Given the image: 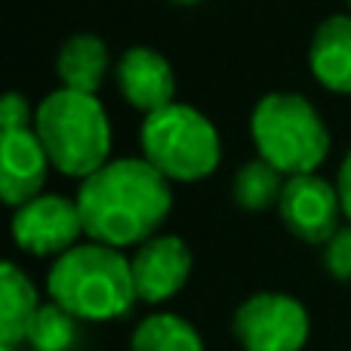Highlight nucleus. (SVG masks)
Listing matches in <instances>:
<instances>
[{
  "label": "nucleus",
  "instance_id": "1",
  "mask_svg": "<svg viewBox=\"0 0 351 351\" xmlns=\"http://www.w3.org/2000/svg\"><path fill=\"white\" fill-rule=\"evenodd\" d=\"M74 200L90 241L117 250L139 247L173 213V182L145 158H117L80 179Z\"/></svg>",
  "mask_w": 351,
  "mask_h": 351
},
{
  "label": "nucleus",
  "instance_id": "2",
  "mask_svg": "<svg viewBox=\"0 0 351 351\" xmlns=\"http://www.w3.org/2000/svg\"><path fill=\"white\" fill-rule=\"evenodd\" d=\"M47 290L49 299L77 321H117L139 302L130 259L117 247L99 241L74 243L56 256Z\"/></svg>",
  "mask_w": 351,
  "mask_h": 351
},
{
  "label": "nucleus",
  "instance_id": "3",
  "mask_svg": "<svg viewBox=\"0 0 351 351\" xmlns=\"http://www.w3.org/2000/svg\"><path fill=\"white\" fill-rule=\"evenodd\" d=\"M34 133L62 176L86 179L111 158V121L96 96L59 86L34 108Z\"/></svg>",
  "mask_w": 351,
  "mask_h": 351
},
{
  "label": "nucleus",
  "instance_id": "4",
  "mask_svg": "<svg viewBox=\"0 0 351 351\" xmlns=\"http://www.w3.org/2000/svg\"><path fill=\"white\" fill-rule=\"evenodd\" d=\"M250 136L259 158L284 176L317 173L333 145L321 111L299 93L262 96L250 114Z\"/></svg>",
  "mask_w": 351,
  "mask_h": 351
},
{
  "label": "nucleus",
  "instance_id": "5",
  "mask_svg": "<svg viewBox=\"0 0 351 351\" xmlns=\"http://www.w3.org/2000/svg\"><path fill=\"white\" fill-rule=\"evenodd\" d=\"M139 145L142 158L170 182H200L222 160V139L213 121L182 102L145 114Z\"/></svg>",
  "mask_w": 351,
  "mask_h": 351
},
{
  "label": "nucleus",
  "instance_id": "6",
  "mask_svg": "<svg viewBox=\"0 0 351 351\" xmlns=\"http://www.w3.org/2000/svg\"><path fill=\"white\" fill-rule=\"evenodd\" d=\"M231 333L243 351H302L311 336V317L296 296L268 290L237 305Z\"/></svg>",
  "mask_w": 351,
  "mask_h": 351
},
{
  "label": "nucleus",
  "instance_id": "7",
  "mask_svg": "<svg viewBox=\"0 0 351 351\" xmlns=\"http://www.w3.org/2000/svg\"><path fill=\"white\" fill-rule=\"evenodd\" d=\"M278 213L287 231L305 243H327L342 228V216H346L339 185L321 179L317 173L287 176Z\"/></svg>",
  "mask_w": 351,
  "mask_h": 351
},
{
  "label": "nucleus",
  "instance_id": "8",
  "mask_svg": "<svg viewBox=\"0 0 351 351\" xmlns=\"http://www.w3.org/2000/svg\"><path fill=\"white\" fill-rule=\"evenodd\" d=\"M84 234L77 200L65 194H37L12 210V241L31 256H62Z\"/></svg>",
  "mask_w": 351,
  "mask_h": 351
},
{
  "label": "nucleus",
  "instance_id": "9",
  "mask_svg": "<svg viewBox=\"0 0 351 351\" xmlns=\"http://www.w3.org/2000/svg\"><path fill=\"white\" fill-rule=\"evenodd\" d=\"M130 265H133V284L139 302L160 305L167 299H173L188 284L194 256L182 237L154 234L152 241L139 243Z\"/></svg>",
  "mask_w": 351,
  "mask_h": 351
},
{
  "label": "nucleus",
  "instance_id": "10",
  "mask_svg": "<svg viewBox=\"0 0 351 351\" xmlns=\"http://www.w3.org/2000/svg\"><path fill=\"white\" fill-rule=\"evenodd\" d=\"M121 96L142 114L176 102V71L164 53L152 47H130L114 68Z\"/></svg>",
  "mask_w": 351,
  "mask_h": 351
},
{
  "label": "nucleus",
  "instance_id": "11",
  "mask_svg": "<svg viewBox=\"0 0 351 351\" xmlns=\"http://www.w3.org/2000/svg\"><path fill=\"white\" fill-rule=\"evenodd\" d=\"M49 154L43 142L37 139L34 127L28 130H10L3 133L0 145V194L6 206H22L31 197L43 194L49 173Z\"/></svg>",
  "mask_w": 351,
  "mask_h": 351
},
{
  "label": "nucleus",
  "instance_id": "12",
  "mask_svg": "<svg viewBox=\"0 0 351 351\" xmlns=\"http://www.w3.org/2000/svg\"><path fill=\"white\" fill-rule=\"evenodd\" d=\"M308 68L324 90L351 96V12L330 16L315 28Z\"/></svg>",
  "mask_w": 351,
  "mask_h": 351
},
{
  "label": "nucleus",
  "instance_id": "13",
  "mask_svg": "<svg viewBox=\"0 0 351 351\" xmlns=\"http://www.w3.org/2000/svg\"><path fill=\"white\" fill-rule=\"evenodd\" d=\"M108 68L111 53L102 37L96 34H71L62 43L59 56H56V74H59L62 86L90 93V96H96V90H102Z\"/></svg>",
  "mask_w": 351,
  "mask_h": 351
},
{
  "label": "nucleus",
  "instance_id": "14",
  "mask_svg": "<svg viewBox=\"0 0 351 351\" xmlns=\"http://www.w3.org/2000/svg\"><path fill=\"white\" fill-rule=\"evenodd\" d=\"M37 290L16 262L0 265V346H19L28 336V327L34 321Z\"/></svg>",
  "mask_w": 351,
  "mask_h": 351
},
{
  "label": "nucleus",
  "instance_id": "15",
  "mask_svg": "<svg viewBox=\"0 0 351 351\" xmlns=\"http://www.w3.org/2000/svg\"><path fill=\"white\" fill-rule=\"evenodd\" d=\"M130 351H206L200 333L185 317L158 311L136 324L130 336Z\"/></svg>",
  "mask_w": 351,
  "mask_h": 351
},
{
  "label": "nucleus",
  "instance_id": "16",
  "mask_svg": "<svg viewBox=\"0 0 351 351\" xmlns=\"http://www.w3.org/2000/svg\"><path fill=\"white\" fill-rule=\"evenodd\" d=\"M287 176L280 170H274L268 160H250L241 170L234 173V182H231V197L241 210L247 213H262L268 206H278L280 191H284Z\"/></svg>",
  "mask_w": 351,
  "mask_h": 351
},
{
  "label": "nucleus",
  "instance_id": "17",
  "mask_svg": "<svg viewBox=\"0 0 351 351\" xmlns=\"http://www.w3.org/2000/svg\"><path fill=\"white\" fill-rule=\"evenodd\" d=\"M77 336V317L71 311H65L62 305L49 302L37 308L25 342L34 351H71Z\"/></svg>",
  "mask_w": 351,
  "mask_h": 351
},
{
  "label": "nucleus",
  "instance_id": "18",
  "mask_svg": "<svg viewBox=\"0 0 351 351\" xmlns=\"http://www.w3.org/2000/svg\"><path fill=\"white\" fill-rule=\"evenodd\" d=\"M324 265L333 280L351 284V222L324 243Z\"/></svg>",
  "mask_w": 351,
  "mask_h": 351
},
{
  "label": "nucleus",
  "instance_id": "19",
  "mask_svg": "<svg viewBox=\"0 0 351 351\" xmlns=\"http://www.w3.org/2000/svg\"><path fill=\"white\" fill-rule=\"evenodd\" d=\"M34 114H31V105L22 93H6L3 102H0V123H3V133L10 130H28Z\"/></svg>",
  "mask_w": 351,
  "mask_h": 351
},
{
  "label": "nucleus",
  "instance_id": "20",
  "mask_svg": "<svg viewBox=\"0 0 351 351\" xmlns=\"http://www.w3.org/2000/svg\"><path fill=\"white\" fill-rule=\"evenodd\" d=\"M336 185H339V197H342V210H346V219L351 222V152L346 154V160H342Z\"/></svg>",
  "mask_w": 351,
  "mask_h": 351
},
{
  "label": "nucleus",
  "instance_id": "21",
  "mask_svg": "<svg viewBox=\"0 0 351 351\" xmlns=\"http://www.w3.org/2000/svg\"><path fill=\"white\" fill-rule=\"evenodd\" d=\"M173 3H179V6H191V3H200V0H173Z\"/></svg>",
  "mask_w": 351,
  "mask_h": 351
},
{
  "label": "nucleus",
  "instance_id": "22",
  "mask_svg": "<svg viewBox=\"0 0 351 351\" xmlns=\"http://www.w3.org/2000/svg\"><path fill=\"white\" fill-rule=\"evenodd\" d=\"M0 351H16V346H0Z\"/></svg>",
  "mask_w": 351,
  "mask_h": 351
},
{
  "label": "nucleus",
  "instance_id": "23",
  "mask_svg": "<svg viewBox=\"0 0 351 351\" xmlns=\"http://www.w3.org/2000/svg\"><path fill=\"white\" fill-rule=\"evenodd\" d=\"M348 6H351V0H348Z\"/></svg>",
  "mask_w": 351,
  "mask_h": 351
}]
</instances>
